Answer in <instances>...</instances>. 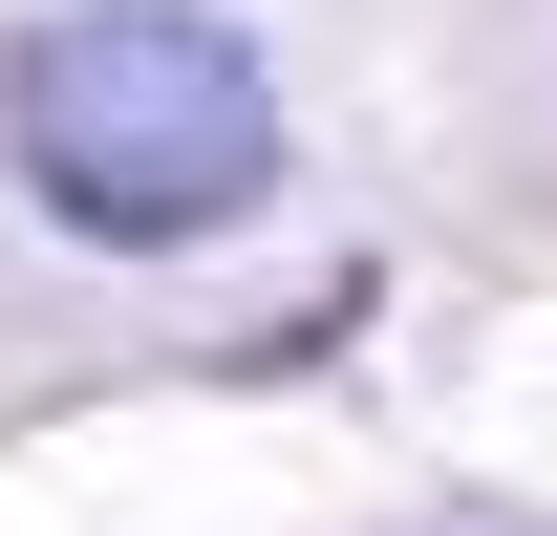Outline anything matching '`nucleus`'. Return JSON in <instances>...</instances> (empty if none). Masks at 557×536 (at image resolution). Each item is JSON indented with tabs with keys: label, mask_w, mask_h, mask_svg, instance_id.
<instances>
[{
	"label": "nucleus",
	"mask_w": 557,
	"mask_h": 536,
	"mask_svg": "<svg viewBox=\"0 0 557 536\" xmlns=\"http://www.w3.org/2000/svg\"><path fill=\"white\" fill-rule=\"evenodd\" d=\"M0 150H22V194L65 215V236L194 258V236H236V215L278 194V86L194 0H65V22H22V65H0Z\"/></svg>",
	"instance_id": "f257e3e1"
}]
</instances>
